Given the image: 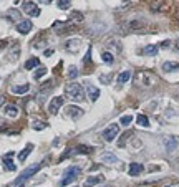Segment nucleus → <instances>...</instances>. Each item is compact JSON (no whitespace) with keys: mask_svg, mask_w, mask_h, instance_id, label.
Wrapping results in <instances>:
<instances>
[{"mask_svg":"<svg viewBox=\"0 0 179 187\" xmlns=\"http://www.w3.org/2000/svg\"><path fill=\"white\" fill-rule=\"evenodd\" d=\"M66 96L73 99V101H83L85 99V93H83V88H82V85L80 83H70V85H66Z\"/></svg>","mask_w":179,"mask_h":187,"instance_id":"obj_1","label":"nucleus"},{"mask_svg":"<svg viewBox=\"0 0 179 187\" xmlns=\"http://www.w3.org/2000/svg\"><path fill=\"white\" fill-rule=\"evenodd\" d=\"M42 166H43V164L40 162V164H33V166H30V167H27L25 171L22 172L20 176L13 180V184H12V185H15V187H17V185H22V184L25 182V180L30 179V177L33 176V174H37V172L40 171V169H42Z\"/></svg>","mask_w":179,"mask_h":187,"instance_id":"obj_2","label":"nucleus"},{"mask_svg":"<svg viewBox=\"0 0 179 187\" xmlns=\"http://www.w3.org/2000/svg\"><path fill=\"white\" fill-rule=\"evenodd\" d=\"M78 174H80V167H75V166H71V167H68L66 171H65V174H63V179H61V185H68V184H71V182H75L76 180V177H78Z\"/></svg>","mask_w":179,"mask_h":187,"instance_id":"obj_3","label":"nucleus"},{"mask_svg":"<svg viewBox=\"0 0 179 187\" xmlns=\"http://www.w3.org/2000/svg\"><path fill=\"white\" fill-rule=\"evenodd\" d=\"M118 132H119V126L114 122V124H109L105 131H103V139L105 141H108V143H111V141H114L116 139V136H118Z\"/></svg>","mask_w":179,"mask_h":187,"instance_id":"obj_4","label":"nucleus"},{"mask_svg":"<svg viewBox=\"0 0 179 187\" xmlns=\"http://www.w3.org/2000/svg\"><path fill=\"white\" fill-rule=\"evenodd\" d=\"M63 96H55L53 99L50 101V104H48V111H50V114H58V111L61 109V106H63Z\"/></svg>","mask_w":179,"mask_h":187,"instance_id":"obj_5","label":"nucleus"},{"mask_svg":"<svg viewBox=\"0 0 179 187\" xmlns=\"http://www.w3.org/2000/svg\"><path fill=\"white\" fill-rule=\"evenodd\" d=\"M80 46H82V40L80 38H70V40H66V43H65V50L71 51V53H76L80 50Z\"/></svg>","mask_w":179,"mask_h":187,"instance_id":"obj_6","label":"nucleus"},{"mask_svg":"<svg viewBox=\"0 0 179 187\" xmlns=\"http://www.w3.org/2000/svg\"><path fill=\"white\" fill-rule=\"evenodd\" d=\"M24 12L28 13L30 17H38L40 15V8L37 7V3H33V2H25L24 3Z\"/></svg>","mask_w":179,"mask_h":187,"instance_id":"obj_7","label":"nucleus"},{"mask_svg":"<svg viewBox=\"0 0 179 187\" xmlns=\"http://www.w3.org/2000/svg\"><path fill=\"white\" fill-rule=\"evenodd\" d=\"M143 164H140V162H131V164H129V167H128V174H129V176H133V177H134V176H140V174L143 172Z\"/></svg>","mask_w":179,"mask_h":187,"instance_id":"obj_8","label":"nucleus"},{"mask_svg":"<svg viewBox=\"0 0 179 187\" xmlns=\"http://www.w3.org/2000/svg\"><path fill=\"white\" fill-rule=\"evenodd\" d=\"M3 114L8 116V118H17L18 116V108L15 104H5L3 106Z\"/></svg>","mask_w":179,"mask_h":187,"instance_id":"obj_9","label":"nucleus"},{"mask_svg":"<svg viewBox=\"0 0 179 187\" xmlns=\"http://www.w3.org/2000/svg\"><path fill=\"white\" fill-rule=\"evenodd\" d=\"M17 30H18V33H28L32 30V22L30 20H22V22H18L17 23Z\"/></svg>","mask_w":179,"mask_h":187,"instance_id":"obj_10","label":"nucleus"},{"mask_svg":"<svg viewBox=\"0 0 179 187\" xmlns=\"http://www.w3.org/2000/svg\"><path fill=\"white\" fill-rule=\"evenodd\" d=\"M12 156H13V153H8L3 157V167H5V171H10V172H13L17 169L15 164H13V161H12Z\"/></svg>","mask_w":179,"mask_h":187,"instance_id":"obj_11","label":"nucleus"},{"mask_svg":"<svg viewBox=\"0 0 179 187\" xmlns=\"http://www.w3.org/2000/svg\"><path fill=\"white\" fill-rule=\"evenodd\" d=\"M66 114L71 116L73 119H76V118H82V116H83V109L76 108V106H68L66 108Z\"/></svg>","mask_w":179,"mask_h":187,"instance_id":"obj_12","label":"nucleus"},{"mask_svg":"<svg viewBox=\"0 0 179 187\" xmlns=\"http://www.w3.org/2000/svg\"><path fill=\"white\" fill-rule=\"evenodd\" d=\"M28 91H30V85L28 83L12 86V93H15V95H25V93H28Z\"/></svg>","mask_w":179,"mask_h":187,"instance_id":"obj_13","label":"nucleus"},{"mask_svg":"<svg viewBox=\"0 0 179 187\" xmlns=\"http://www.w3.org/2000/svg\"><path fill=\"white\" fill-rule=\"evenodd\" d=\"M101 161L103 162H106V164H116V162H119V159L114 154L111 153H105V154H101Z\"/></svg>","mask_w":179,"mask_h":187,"instance_id":"obj_14","label":"nucleus"},{"mask_svg":"<svg viewBox=\"0 0 179 187\" xmlns=\"http://www.w3.org/2000/svg\"><path fill=\"white\" fill-rule=\"evenodd\" d=\"M163 70L166 73H171V71H177L179 70V63L177 61H166L163 65Z\"/></svg>","mask_w":179,"mask_h":187,"instance_id":"obj_15","label":"nucleus"},{"mask_svg":"<svg viewBox=\"0 0 179 187\" xmlns=\"http://www.w3.org/2000/svg\"><path fill=\"white\" fill-rule=\"evenodd\" d=\"M164 144H166V151H167V153H172V151H176V148H177V141L174 138H166Z\"/></svg>","mask_w":179,"mask_h":187,"instance_id":"obj_16","label":"nucleus"},{"mask_svg":"<svg viewBox=\"0 0 179 187\" xmlns=\"http://www.w3.org/2000/svg\"><path fill=\"white\" fill-rule=\"evenodd\" d=\"M103 182V176H91L85 180V187H91V185H96V184H100Z\"/></svg>","mask_w":179,"mask_h":187,"instance_id":"obj_17","label":"nucleus"},{"mask_svg":"<svg viewBox=\"0 0 179 187\" xmlns=\"http://www.w3.org/2000/svg\"><path fill=\"white\" fill-rule=\"evenodd\" d=\"M32 151H33V146H32V144H27V146H25V149L18 153V161H20V162H24L27 157H28V154L32 153Z\"/></svg>","mask_w":179,"mask_h":187,"instance_id":"obj_18","label":"nucleus"},{"mask_svg":"<svg viewBox=\"0 0 179 187\" xmlns=\"http://www.w3.org/2000/svg\"><path fill=\"white\" fill-rule=\"evenodd\" d=\"M143 53L146 55V56H156V55H158V46H156V45L144 46V48H143Z\"/></svg>","mask_w":179,"mask_h":187,"instance_id":"obj_19","label":"nucleus"},{"mask_svg":"<svg viewBox=\"0 0 179 187\" xmlns=\"http://www.w3.org/2000/svg\"><path fill=\"white\" fill-rule=\"evenodd\" d=\"M88 96H90L91 101H96V99L100 98V90L95 88V86H91V85H88Z\"/></svg>","mask_w":179,"mask_h":187,"instance_id":"obj_20","label":"nucleus"},{"mask_svg":"<svg viewBox=\"0 0 179 187\" xmlns=\"http://www.w3.org/2000/svg\"><path fill=\"white\" fill-rule=\"evenodd\" d=\"M129 78H131V71H123V73H119V75H118L116 81H118V83H121V85H123V83H128V81H129Z\"/></svg>","mask_w":179,"mask_h":187,"instance_id":"obj_21","label":"nucleus"},{"mask_svg":"<svg viewBox=\"0 0 179 187\" xmlns=\"http://www.w3.org/2000/svg\"><path fill=\"white\" fill-rule=\"evenodd\" d=\"M38 65H40V60H38L37 56H33V58H30V60L25 63V68L27 70H33V68H37Z\"/></svg>","mask_w":179,"mask_h":187,"instance_id":"obj_22","label":"nucleus"},{"mask_svg":"<svg viewBox=\"0 0 179 187\" xmlns=\"http://www.w3.org/2000/svg\"><path fill=\"white\" fill-rule=\"evenodd\" d=\"M136 121H138V124L143 126V127H148V126H149V119H148L146 114H138Z\"/></svg>","mask_w":179,"mask_h":187,"instance_id":"obj_23","label":"nucleus"},{"mask_svg":"<svg viewBox=\"0 0 179 187\" xmlns=\"http://www.w3.org/2000/svg\"><path fill=\"white\" fill-rule=\"evenodd\" d=\"M101 60L105 61V63H108V65H111L114 58H113V55L109 53V51H103V53H101Z\"/></svg>","mask_w":179,"mask_h":187,"instance_id":"obj_24","label":"nucleus"},{"mask_svg":"<svg viewBox=\"0 0 179 187\" xmlns=\"http://www.w3.org/2000/svg\"><path fill=\"white\" fill-rule=\"evenodd\" d=\"M119 122H121L123 126H129L131 122H133V116H131V114H124V116H121V118H119Z\"/></svg>","mask_w":179,"mask_h":187,"instance_id":"obj_25","label":"nucleus"},{"mask_svg":"<svg viewBox=\"0 0 179 187\" xmlns=\"http://www.w3.org/2000/svg\"><path fill=\"white\" fill-rule=\"evenodd\" d=\"M45 75H47V68H45V66H40L37 71L33 73V78H35V80H40L42 76H45Z\"/></svg>","mask_w":179,"mask_h":187,"instance_id":"obj_26","label":"nucleus"},{"mask_svg":"<svg viewBox=\"0 0 179 187\" xmlns=\"http://www.w3.org/2000/svg\"><path fill=\"white\" fill-rule=\"evenodd\" d=\"M66 76L68 78H76L78 76V68L76 66H70V68H68V71H66Z\"/></svg>","mask_w":179,"mask_h":187,"instance_id":"obj_27","label":"nucleus"},{"mask_svg":"<svg viewBox=\"0 0 179 187\" xmlns=\"http://www.w3.org/2000/svg\"><path fill=\"white\" fill-rule=\"evenodd\" d=\"M70 7H71L70 0H60V2H58V8L60 10H68Z\"/></svg>","mask_w":179,"mask_h":187,"instance_id":"obj_28","label":"nucleus"},{"mask_svg":"<svg viewBox=\"0 0 179 187\" xmlns=\"http://www.w3.org/2000/svg\"><path fill=\"white\" fill-rule=\"evenodd\" d=\"M32 127H33V129H37V131H42V129L47 127V124H43L42 121H33L32 122Z\"/></svg>","mask_w":179,"mask_h":187,"instance_id":"obj_29","label":"nucleus"},{"mask_svg":"<svg viewBox=\"0 0 179 187\" xmlns=\"http://www.w3.org/2000/svg\"><path fill=\"white\" fill-rule=\"evenodd\" d=\"M8 15H10V18H12V20H17V18L20 17V13H18L17 10H10V12H8Z\"/></svg>","mask_w":179,"mask_h":187,"instance_id":"obj_30","label":"nucleus"},{"mask_svg":"<svg viewBox=\"0 0 179 187\" xmlns=\"http://www.w3.org/2000/svg\"><path fill=\"white\" fill-rule=\"evenodd\" d=\"M90 58H91V48H88V51H86V56H85V63L88 61Z\"/></svg>","mask_w":179,"mask_h":187,"instance_id":"obj_31","label":"nucleus"},{"mask_svg":"<svg viewBox=\"0 0 179 187\" xmlns=\"http://www.w3.org/2000/svg\"><path fill=\"white\" fill-rule=\"evenodd\" d=\"M50 55H53V50H45V56H50Z\"/></svg>","mask_w":179,"mask_h":187,"instance_id":"obj_32","label":"nucleus"},{"mask_svg":"<svg viewBox=\"0 0 179 187\" xmlns=\"http://www.w3.org/2000/svg\"><path fill=\"white\" fill-rule=\"evenodd\" d=\"M5 46H7V42H0V50L5 48Z\"/></svg>","mask_w":179,"mask_h":187,"instance_id":"obj_33","label":"nucleus"},{"mask_svg":"<svg viewBox=\"0 0 179 187\" xmlns=\"http://www.w3.org/2000/svg\"><path fill=\"white\" fill-rule=\"evenodd\" d=\"M169 43H171V42H163V48H167V46H169Z\"/></svg>","mask_w":179,"mask_h":187,"instance_id":"obj_34","label":"nucleus"},{"mask_svg":"<svg viewBox=\"0 0 179 187\" xmlns=\"http://www.w3.org/2000/svg\"><path fill=\"white\" fill-rule=\"evenodd\" d=\"M42 3H50V2H53V0H40Z\"/></svg>","mask_w":179,"mask_h":187,"instance_id":"obj_35","label":"nucleus"},{"mask_svg":"<svg viewBox=\"0 0 179 187\" xmlns=\"http://www.w3.org/2000/svg\"><path fill=\"white\" fill-rule=\"evenodd\" d=\"M176 48L179 50V40H177V43H176Z\"/></svg>","mask_w":179,"mask_h":187,"instance_id":"obj_36","label":"nucleus"},{"mask_svg":"<svg viewBox=\"0 0 179 187\" xmlns=\"http://www.w3.org/2000/svg\"><path fill=\"white\" fill-rule=\"evenodd\" d=\"M2 103H3V98H2V96H0V104H2Z\"/></svg>","mask_w":179,"mask_h":187,"instance_id":"obj_37","label":"nucleus"},{"mask_svg":"<svg viewBox=\"0 0 179 187\" xmlns=\"http://www.w3.org/2000/svg\"><path fill=\"white\" fill-rule=\"evenodd\" d=\"M106 187H111V185H106Z\"/></svg>","mask_w":179,"mask_h":187,"instance_id":"obj_38","label":"nucleus"}]
</instances>
